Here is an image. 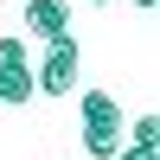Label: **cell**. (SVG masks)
I'll return each mask as SVG.
<instances>
[{
	"label": "cell",
	"mask_w": 160,
	"mask_h": 160,
	"mask_svg": "<svg viewBox=\"0 0 160 160\" xmlns=\"http://www.w3.org/2000/svg\"><path fill=\"white\" fill-rule=\"evenodd\" d=\"M77 71H83L77 38H51L45 58H38V71H32V83H38V96H71V90H77Z\"/></svg>",
	"instance_id": "obj_1"
},
{
	"label": "cell",
	"mask_w": 160,
	"mask_h": 160,
	"mask_svg": "<svg viewBox=\"0 0 160 160\" xmlns=\"http://www.w3.org/2000/svg\"><path fill=\"white\" fill-rule=\"evenodd\" d=\"M19 19H26V32L45 38V45L51 38H71V7H64V0H26Z\"/></svg>",
	"instance_id": "obj_2"
},
{
	"label": "cell",
	"mask_w": 160,
	"mask_h": 160,
	"mask_svg": "<svg viewBox=\"0 0 160 160\" xmlns=\"http://www.w3.org/2000/svg\"><path fill=\"white\" fill-rule=\"evenodd\" d=\"M77 115H83V128H122V102L109 90H77Z\"/></svg>",
	"instance_id": "obj_3"
},
{
	"label": "cell",
	"mask_w": 160,
	"mask_h": 160,
	"mask_svg": "<svg viewBox=\"0 0 160 160\" xmlns=\"http://www.w3.org/2000/svg\"><path fill=\"white\" fill-rule=\"evenodd\" d=\"M38 83H32V64H0V102L7 109H19V102H32Z\"/></svg>",
	"instance_id": "obj_4"
},
{
	"label": "cell",
	"mask_w": 160,
	"mask_h": 160,
	"mask_svg": "<svg viewBox=\"0 0 160 160\" xmlns=\"http://www.w3.org/2000/svg\"><path fill=\"white\" fill-rule=\"evenodd\" d=\"M115 148H122V128H83V154L90 160H115Z\"/></svg>",
	"instance_id": "obj_5"
},
{
	"label": "cell",
	"mask_w": 160,
	"mask_h": 160,
	"mask_svg": "<svg viewBox=\"0 0 160 160\" xmlns=\"http://www.w3.org/2000/svg\"><path fill=\"white\" fill-rule=\"evenodd\" d=\"M128 141H141V148H160V115H135V128H128Z\"/></svg>",
	"instance_id": "obj_6"
},
{
	"label": "cell",
	"mask_w": 160,
	"mask_h": 160,
	"mask_svg": "<svg viewBox=\"0 0 160 160\" xmlns=\"http://www.w3.org/2000/svg\"><path fill=\"white\" fill-rule=\"evenodd\" d=\"M0 64H26V38H13V32L0 38Z\"/></svg>",
	"instance_id": "obj_7"
},
{
	"label": "cell",
	"mask_w": 160,
	"mask_h": 160,
	"mask_svg": "<svg viewBox=\"0 0 160 160\" xmlns=\"http://www.w3.org/2000/svg\"><path fill=\"white\" fill-rule=\"evenodd\" d=\"M115 160H160V148H141V141H122Z\"/></svg>",
	"instance_id": "obj_8"
},
{
	"label": "cell",
	"mask_w": 160,
	"mask_h": 160,
	"mask_svg": "<svg viewBox=\"0 0 160 160\" xmlns=\"http://www.w3.org/2000/svg\"><path fill=\"white\" fill-rule=\"evenodd\" d=\"M135 7H141V13H148V7H154V0H135Z\"/></svg>",
	"instance_id": "obj_9"
},
{
	"label": "cell",
	"mask_w": 160,
	"mask_h": 160,
	"mask_svg": "<svg viewBox=\"0 0 160 160\" xmlns=\"http://www.w3.org/2000/svg\"><path fill=\"white\" fill-rule=\"evenodd\" d=\"M96 7H109V0H96Z\"/></svg>",
	"instance_id": "obj_10"
}]
</instances>
